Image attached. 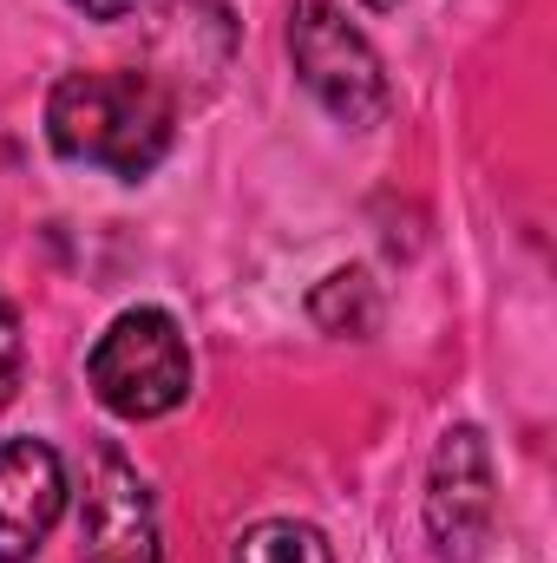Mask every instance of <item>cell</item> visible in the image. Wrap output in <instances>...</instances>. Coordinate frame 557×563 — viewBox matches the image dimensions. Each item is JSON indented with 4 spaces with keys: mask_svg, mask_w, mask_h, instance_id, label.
<instances>
[{
    "mask_svg": "<svg viewBox=\"0 0 557 563\" xmlns=\"http://www.w3.org/2000/svg\"><path fill=\"white\" fill-rule=\"evenodd\" d=\"M177 106L151 73H66L46 99V139L73 164L144 177L171 151Z\"/></svg>",
    "mask_w": 557,
    "mask_h": 563,
    "instance_id": "obj_1",
    "label": "cell"
},
{
    "mask_svg": "<svg viewBox=\"0 0 557 563\" xmlns=\"http://www.w3.org/2000/svg\"><path fill=\"white\" fill-rule=\"evenodd\" d=\"M288 53L302 86L341 119V125H374L387 112V73L374 59V46L348 26L341 7L328 0H295L288 7Z\"/></svg>",
    "mask_w": 557,
    "mask_h": 563,
    "instance_id": "obj_3",
    "label": "cell"
},
{
    "mask_svg": "<svg viewBox=\"0 0 557 563\" xmlns=\"http://www.w3.org/2000/svg\"><path fill=\"white\" fill-rule=\"evenodd\" d=\"M20 361H26V347H20V314L0 301V413H7V400H13V387H20Z\"/></svg>",
    "mask_w": 557,
    "mask_h": 563,
    "instance_id": "obj_9",
    "label": "cell"
},
{
    "mask_svg": "<svg viewBox=\"0 0 557 563\" xmlns=\"http://www.w3.org/2000/svg\"><path fill=\"white\" fill-rule=\"evenodd\" d=\"M492 459L485 439L472 426H452L433 452V478H426V531L439 544V558H479L485 531H492Z\"/></svg>",
    "mask_w": 557,
    "mask_h": 563,
    "instance_id": "obj_4",
    "label": "cell"
},
{
    "mask_svg": "<svg viewBox=\"0 0 557 563\" xmlns=\"http://www.w3.org/2000/svg\"><path fill=\"white\" fill-rule=\"evenodd\" d=\"M79 544H86V563H157L151 492L119 452H92V465H86Z\"/></svg>",
    "mask_w": 557,
    "mask_h": 563,
    "instance_id": "obj_5",
    "label": "cell"
},
{
    "mask_svg": "<svg viewBox=\"0 0 557 563\" xmlns=\"http://www.w3.org/2000/svg\"><path fill=\"white\" fill-rule=\"evenodd\" d=\"M341 308H348V328H354V334L374 321V288H368V276H328V288L315 295V321L335 328Z\"/></svg>",
    "mask_w": 557,
    "mask_h": 563,
    "instance_id": "obj_8",
    "label": "cell"
},
{
    "mask_svg": "<svg viewBox=\"0 0 557 563\" xmlns=\"http://www.w3.org/2000/svg\"><path fill=\"white\" fill-rule=\"evenodd\" d=\"M73 7H86L92 20H119V13H132L139 0H73Z\"/></svg>",
    "mask_w": 557,
    "mask_h": 563,
    "instance_id": "obj_10",
    "label": "cell"
},
{
    "mask_svg": "<svg viewBox=\"0 0 557 563\" xmlns=\"http://www.w3.org/2000/svg\"><path fill=\"white\" fill-rule=\"evenodd\" d=\"M237 563H335V558H328L321 531H308V525H295V518H270V525L243 531Z\"/></svg>",
    "mask_w": 557,
    "mask_h": 563,
    "instance_id": "obj_7",
    "label": "cell"
},
{
    "mask_svg": "<svg viewBox=\"0 0 557 563\" xmlns=\"http://www.w3.org/2000/svg\"><path fill=\"white\" fill-rule=\"evenodd\" d=\"M66 511V465L46 439L0 445V563H26Z\"/></svg>",
    "mask_w": 557,
    "mask_h": 563,
    "instance_id": "obj_6",
    "label": "cell"
},
{
    "mask_svg": "<svg viewBox=\"0 0 557 563\" xmlns=\"http://www.w3.org/2000/svg\"><path fill=\"white\" fill-rule=\"evenodd\" d=\"M86 380L99 394L106 413L119 420H157L171 407L190 400V347H184V328L164 314V308H132L119 314L92 361H86Z\"/></svg>",
    "mask_w": 557,
    "mask_h": 563,
    "instance_id": "obj_2",
    "label": "cell"
},
{
    "mask_svg": "<svg viewBox=\"0 0 557 563\" xmlns=\"http://www.w3.org/2000/svg\"><path fill=\"white\" fill-rule=\"evenodd\" d=\"M368 7H401V0H368Z\"/></svg>",
    "mask_w": 557,
    "mask_h": 563,
    "instance_id": "obj_11",
    "label": "cell"
}]
</instances>
